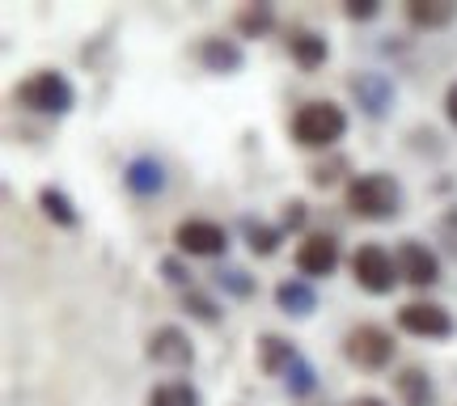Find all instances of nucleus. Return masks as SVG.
<instances>
[{"instance_id": "18", "label": "nucleus", "mask_w": 457, "mask_h": 406, "mask_svg": "<svg viewBox=\"0 0 457 406\" xmlns=\"http://www.w3.org/2000/svg\"><path fill=\"white\" fill-rule=\"evenodd\" d=\"M394 390H398L403 406H436V385H432V377L420 364H411V369L394 377Z\"/></svg>"}, {"instance_id": "3", "label": "nucleus", "mask_w": 457, "mask_h": 406, "mask_svg": "<svg viewBox=\"0 0 457 406\" xmlns=\"http://www.w3.org/2000/svg\"><path fill=\"white\" fill-rule=\"evenodd\" d=\"M13 98L21 111H34V114H68L72 106H77V89H72V81H68L64 72H51V68H43V72H34V77H26V81L13 89Z\"/></svg>"}, {"instance_id": "8", "label": "nucleus", "mask_w": 457, "mask_h": 406, "mask_svg": "<svg viewBox=\"0 0 457 406\" xmlns=\"http://www.w3.org/2000/svg\"><path fill=\"white\" fill-rule=\"evenodd\" d=\"M174 245H179V254H191V259H220L228 254V233L216 220H182L174 228Z\"/></svg>"}, {"instance_id": "11", "label": "nucleus", "mask_w": 457, "mask_h": 406, "mask_svg": "<svg viewBox=\"0 0 457 406\" xmlns=\"http://www.w3.org/2000/svg\"><path fill=\"white\" fill-rule=\"evenodd\" d=\"M339 267V242L330 233H310L296 250V271L305 279H327Z\"/></svg>"}, {"instance_id": "5", "label": "nucleus", "mask_w": 457, "mask_h": 406, "mask_svg": "<svg viewBox=\"0 0 457 406\" xmlns=\"http://www.w3.org/2000/svg\"><path fill=\"white\" fill-rule=\"evenodd\" d=\"M352 276H356V284L364 293L386 296V293H394V284L403 279V271H398V259H394L386 245L369 242L352 254Z\"/></svg>"}, {"instance_id": "27", "label": "nucleus", "mask_w": 457, "mask_h": 406, "mask_svg": "<svg viewBox=\"0 0 457 406\" xmlns=\"http://www.w3.org/2000/svg\"><path fill=\"white\" fill-rule=\"evenodd\" d=\"M343 170H347V162H343V157H335L330 165H313V170H310V182L327 191V186H335V182L343 178Z\"/></svg>"}, {"instance_id": "25", "label": "nucleus", "mask_w": 457, "mask_h": 406, "mask_svg": "<svg viewBox=\"0 0 457 406\" xmlns=\"http://www.w3.org/2000/svg\"><path fill=\"white\" fill-rule=\"evenodd\" d=\"M284 385H288V394H293V398H305V394L318 390V369H313L310 360L301 356L293 369L284 373Z\"/></svg>"}, {"instance_id": "9", "label": "nucleus", "mask_w": 457, "mask_h": 406, "mask_svg": "<svg viewBox=\"0 0 457 406\" xmlns=\"http://www.w3.org/2000/svg\"><path fill=\"white\" fill-rule=\"evenodd\" d=\"M148 360L153 364H165V369H191L195 364V343L187 330L179 326H157L153 335H148Z\"/></svg>"}, {"instance_id": "10", "label": "nucleus", "mask_w": 457, "mask_h": 406, "mask_svg": "<svg viewBox=\"0 0 457 406\" xmlns=\"http://www.w3.org/2000/svg\"><path fill=\"white\" fill-rule=\"evenodd\" d=\"M398 271H403V279H407L411 288H432V284H441V259H436V250H428L424 242H415V237H407V242L398 245Z\"/></svg>"}, {"instance_id": "31", "label": "nucleus", "mask_w": 457, "mask_h": 406, "mask_svg": "<svg viewBox=\"0 0 457 406\" xmlns=\"http://www.w3.org/2000/svg\"><path fill=\"white\" fill-rule=\"evenodd\" d=\"M445 119H449V123L457 128V81L445 89Z\"/></svg>"}, {"instance_id": "7", "label": "nucleus", "mask_w": 457, "mask_h": 406, "mask_svg": "<svg viewBox=\"0 0 457 406\" xmlns=\"http://www.w3.org/2000/svg\"><path fill=\"white\" fill-rule=\"evenodd\" d=\"M398 326L415 335V339H453L457 322L445 305H432V301H411V305L398 309Z\"/></svg>"}, {"instance_id": "13", "label": "nucleus", "mask_w": 457, "mask_h": 406, "mask_svg": "<svg viewBox=\"0 0 457 406\" xmlns=\"http://www.w3.org/2000/svg\"><path fill=\"white\" fill-rule=\"evenodd\" d=\"M123 186H128L136 199H153L165 191V165L157 157H131L123 165Z\"/></svg>"}, {"instance_id": "32", "label": "nucleus", "mask_w": 457, "mask_h": 406, "mask_svg": "<svg viewBox=\"0 0 457 406\" xmlns=\"http://www.w3.org/2000/svg\"><path fill=\"white\" fill-rule=\"evenodd\" d=\"M347 406H390V402H381L377 394H360V398H352Z\"/></svg>"}, {"instance_id": "6", "label": "nucleus", "mask_w": 457, "mask_h": 406, "mask_svg": "<svg viewBox=\"0 0 457 406\" xmlns=\"http://www.w3.org/2000/svg\"><path fill=\"white\" fill-rule=\"evenodd\" d=\"M347 94H352V102L360 106V114H369V119H386L390 106H394V98H398L394 81L386 77V72H377V68L352 72V77H347Z\"/></svg>"}, {"instance_id": "30", "label": "nucleus", "mask_w": 457, "mask_h": 406, "mask_svg": "<svg viewBox=\"0 0 457 406\" xmlns=\"http://www.w3.org/2000/svg\"><path fill=\"white\" fill-rule=\"evenodd\" d=\"M441 242H445V250H453L457 254V203L441 216Z\"/></svg>"}, {"instance_id": "23", "label": "nucleus", "mask_w": 457, "mask_h": 406, "mask_svg": "<svg viewBox=\"0 0 457 406\" xmlns=\"http://www.w3.org/2000/svg\"><path fill=\"white\" fill-rule=\"evenodd\" d=\"M148 406H199V390L191 381H165V385H153Z\"/></svg>"}, {"instance_id": "14", "label": "nucleus", "mask_w": 457, "mask_h": 406, "mask_svg": "<svg viewBox=\"0 0 457 406\" xmlns=\"http://www.w3.org/2000/svg\"><path fill=\"white\" fill-rule=\"evenodd\" d=\"M288 55H293L296 64L305 68V72H318V68L330 60V43H327V34H318V30H293L288 34Z\"/></svg>"}, {"instance_id": "1", "label": "nucleus", "mask_w": 457, "mask_h": 406, "mask_svg": "<svg viewBox=\"0 0 457 406\" xmlns=\"http://www.w3.org/2000/svg\"><path fill=\"white\" fill-rule=\"evenodd\" d=\"M347 211L360 220H394L403 211V186L390 174H356L347 182Z\"/></svg>"}, {"instance_id": "15", "label": "nucleus", "mask_w": 457, "mask_h": 406, "mask_svg": "<svg viewBox=\"0 0 457 406\" xmlns=\"http://www.w3.org/2000/svg\"><path fill=\"white\" fill-rule=\"evenodd\" d=\"M276 309L288 313V318H310L318 309V293H313L310 279H279L276 284Z\"/></svg>"}, {"instance_id": "20", "label": "nucleus", "mask_w": 457, "mask_h": 406, "mask_svg": "<svg viewBox=\"0 0 457 406\" xmlns=\"http://www.w3.org/2000/svg\"><path fill=\"white\" fill-rule=\"evenodd\" d=\"M233 26L242 38H267L276 30V4H245V9H237Z\"/></svg>"}, {"instance_id": "17", "label": "nucleus", "mask_w": 457, "mask_h": 406, "mask_svg": "<svg viewBox=\"0 0 457 406\" xmlns=\"http://www.w3.org/2000/svg\"><path fill=\"white\" fill-rule=\"evenodd\" d=\"M407 21L415 30H445L457 21V4L453 0H411Z\"/></svg>"}, {"instance_id": "2", "label": "nucleus", "mask_w": 457, "mask_h": 406, "mask_svg": "<svg viewBox=\"0 0 457 406\" xmlns=\"http://www.w3.org/2000/svg\"><path fill=\"white\" fill-rule=\"evenodd\" d=\"M347 136V111L335 102H305L293 114V140L301 148H335Z\"/></svg>"}, {"instance_id": "21", "label": "nucleus", "mask_w": 457, "mask_h": 406, "mask_svg": "<svg viewBox=\"0 0 457 406\" xmlns=\"http://www.w3.org/2000/svg\"><path fill=\"white\" fill-rule=\"evenodd\" d=\"M212 284L225 296H233V301H250V296H254V288H259V284H254V276H250L245 267H233V262L216 267V271H212Z\"/></svg>"}, {"instance_id": "19", "label": "nucleus", "mask_w": 457, "mask_h": 406, "mask_svg": "<svg viewBox=\"0 0 457 406\" xmlns=\"http://www.w3.org/2000/svg\"><path fill=\"white\" fill-rule=\"evenodd\" d=\"M38 208H43V216H47L55 228H77L81 225L77 203H72L68 191H60V186H43V191H38Z\"/></svg>"}, {"instance_id": "16", "label": "nucleus", "mask_w": 457, "mask_h": 406, "mask_svg": "<svg viewBox=\"0 0 457 406\" xmlns=\"http://www.w3.org/2000/svg\"><path fill=\"white\" fill-rule=\"evenodd\" d=\"M296 360H301V352L293 347V339H284V335H262L259 339V369L267 377H284Z\"/></svg>"}, {"instance_id": "26", "label": "nucleus", "mask_w": 457, "mask_h": 406, "mask_svg": "<svg viewBox=\"0 0 457 406\" xmlns=\"http://www.w3.org/2000/svg\"><path fill=\"white\" fill-rule=\"evenodd\" d=\"M157 271H162V279L170 284V288L191 293V267H187L182 259H162V262H157Z\"/></svg>"}, {"instance_id": "24", "label": "nucleus", "mask_w": 457, "mask_h": 406, "mask_svg": "<svg viewBox=\"0 0 457 406\" xmlns=\"http://www.w3.org/2000/svg\"><path fill=\"white\" fill-rule=\"evenodd\" d=\"M182 309H187V313H191L195 322H204V326H216L220 318H225V309L216 305L212 296L195 293V288H191V293H182Z\"/></svg>"}, {"instance_id": "28", "label": "nucleus", "mask_w": 457, "mask_h": 406, "mask_svg": "<svg viewBox=\"0 0 457 406\" xmlns=\"http://www.w3.org/2000/svg\"><path fill=\"white\" fill-rule=\"evenodd\" d=\"M305 220H310V208H305L301 199H288V203H284V211H279V228H284V233L305 228Z\"/></svg>"}, {"instance_id": "29", "label": "nucleus", "mask_w": 457, "mask_h": 406, "mask_svg": "<svg viewBox=\"0 0 457 406\" xmlns=\"http://www.w3.org/2000/svg\"><path fill=\"white\" fill-rule=\"evenodd\" d=\"M377 13H381V0H347V4H343V17H347V21H373Z\"/></svg>"}, {"instance_id": "22", "label": "nucleus", "mask_w": 457, "mask_h": 406, "mask_svg": "<svg viewBox=\"0 0 457 406\" xmlns=\"http://www.w3.org/2000/svg\"><path fill=\"white\" fill-rule=\"evenodd\" d=\"M245 245H250V254L254 259H271L284 242V228L279 225H262V220H245Z\"/></svg>"}, {"instance_id": "12", "label": "nucleus", "mask_w": 457, "mask_h": 406, "mask_svg": "<svg viewBox=\"0 0 457 406\" xmlns=\"http://www.w3.org/2000/svg\"><path fill=\"white\" fill-rule=\"evenodd\" d=\"M199 64L208 68V72H216V77H237L245 68V51L242 43H233V38H204L199 43Z\"/></svg>"}, {"instance_id": "4", "label": "nucleus", "mask_w": 457, "mask_h": 406, "mask_svg": "<svg viewBox=\"0 0 457 406\" xmlns=\"http://www.w3.org/2000/svg\"><path fill=\"white\" fill-rule=\"evenodd\" d=\"M394 347H398V343H394V335L386 326L364 322V326H356V330H347L343 356L352 360L356 369H364V373H381V369H390Z\"/></svg>"}]
</instances>
